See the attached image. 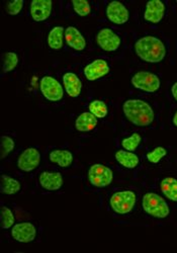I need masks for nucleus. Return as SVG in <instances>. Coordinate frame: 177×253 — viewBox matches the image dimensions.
I'll return each mask as SVG.
<instances>
[{"label": "nucleus", "instance_id": "obj_15", "mask_svg": "<svg viewBox=\"0 0 177 253\" xmlns=\"http://www.w3.org/2000/svg\"><path fill=\"white\" fill-rule=\"evenodd\" d=\"M41 186L46 191L55 192L63 185V176L57 171H43L39 176Z\"/></svg>", "mask_w": 177, "mask_h": 253}, {"label": "nucleus", "instance_id": "obj_3", "mask_svg": "<svg viewBox=\"0 0 177 253\" xmlns=\"http://www.w3.org/2000/svg\"><path fill=\"white\" fill-rule=\"evenodd\" d=\"M142 208L145 213L157 219H164L170 214V208L166 201L154 193H147L144 195L142 199Z\"/></svg>", "mask_w": 177, "mask_h": 253}, {"label": "nucleus", "instance_id": "obj_30", "mask_svg": "<svg viewBox=\"0 0 177 253\" xmlns=\"http://www.w3.org/2000/svg\"><path fill=\"white\" fill-rule=\"evenodd\" d=\"M166 154H167V151H166L164 147L158 146V147H156V148L153 149L152 151H150L147 154V160L150 163L157 164L166 156Z\"/></svg>", "mask_w": 177, "mask_h": 253}, {"label": "nucleus", "instance_id": "obj_24", "mask_svg": "<svg viewBox=\"0 0 177 253\" xmlns=\"http://www.w3.org/2000/svg\"><path fill=\"white\" fill-rule=\"evenodd\" d=\"M89 112L97 119H103L107 116V105L102 100L95 99L89 103Z\"/></svg>", "mask_w": 177, "mask_h": 253}, {"label": "nucleus", "instance_id": "obj_4", "mask_svg": "<svg viewBox=\"0 0 177 253\" xmlns=\"http://www.w3.org/2000/svg\"><path fill=\"white\" fill-rule=\"evenodd\" d=\"M137 203V196L132 191L115 193L109 199V206L115 213L126 215L131 213Z\"/></svg>", "mask_w": 177, "mask_h": 253}, {"label": "nucleus", "instance_id": "obj_9", "mask_svg": "<svg viewBox=\"0 0 177 253\" xmlns=\"http://www.w3.org/2000/svg\"><path fill=\"white\" fill-rule=\"evenodd\" d=\"M41 153L37 148H28L17 159V167L21 171L31 172L40 165Z\"/></svg>", "mask_w": 177, "mask_h": 253}, {"label": "nucleus", "instance_id": "obj_29", "mask_svg": "<svg viewBox=\"0 0 177 253\" xmlns=\"http://www.w3.org/2000/svg\"><path fill=\"white\" fill-rule=\"evenodd\" d=\"M72 5L75 12L80 16H87L91 12L89 2L85 1V0H72Z\"/></svg>", "mask_w": 177, "mask_h": 253}, {"label": "nucleus", "instance_id": "obj_8", "mask_svg": "<svg viewBox=\"0 0 177 253\" xmlns=\"http://www.w3.org/2000/svg\"><path fill=\"white\" fill-rule=\"evenodd\" d=\"M97 45L105 52H116L122 43L118 34L110 29H102L96 36Z\"/></svg>", "mask_w": 177, "mask_h": 253}, {"label": "nucleus", "instance_id": "obj_33", "mask_svg": "<svg viewBox=\"0 0 177 253\" xmlns=\"http://www.w3.org/2000/svg\"><path fill=\"white\" fill-rule=\"evenodd\" d=\"M172 122H173V125H174L175 126H177V112L175 113V115H174V117H173Z\"/></svg>", "mask_w": 177, "mask_h": 253}, {"label": "nucleus", "instance_id": "obj_13", "mask_svg": "<svg viewBox=\"0 0 177 253\" xmlns=\"http://www.w3.org/2000/svg\"><path fill=\"white\" fill-rule=\"evenodd\" d=\"M53 2L51 0H33L30 6V12L35 22H44L52 12Z\"/></svg>", "mask_w": 177, "mask_h": 253}, {"label": "nucleus", "instance_id": "obj_22", "mask_svg": "<svg viewBox=\"0 0 177 253\" xmlns=\"http://www.w3.org/2000/svg\"><path fill=\"white\" fill-rule=\"evenodd\" d=\"M160 188L163 195L172 202H177V179L174 177H165L161 183Z\"/></svg>", "mask_w": 177, "mask_h": 253}, {"label": "nucleus", "instance_id": "obj_2", "mask_svg": "<svg viewBox=\"0 0 177 253\" xmlns=\"http://www.w3.org/2000/svg\"><path fill=\"white\" fill-rule=\"evenodd\" d=\"M137 56L148 63H159L166 56V47L163 42L153 36L139 39L135 44Z\"/></svg>", "mask_w": 177, "mask_h": 253}, {"label": "nucleus", "instance_id": "obj_1", "mask_svg": "<svg viewBox=\"0 0 177 253\" xmlns=\"http://www.w3.org/2000/svg\"><path fill=\"white\" fill-rule=\"evenodd\" d=\"M125 117L133 125L147 126L154 121L155 114L151 105L142 99H128L123 105Z\"/></svg>", "mask_w": 177, "mask_h": 253}, {"label": "nucleus", "instance_id": "obj_27", "mask_svg": "<svg viewBox=\"0 0 177 253\" xmlns=\"http://www.w3.org/2000/svg\"><path fill=\"white\" fill-rule=\"evenodd\" d=\"M14 141L9 136H1L0 138V157L4 159L14 149Z\"/></svg>", "mask_w": 177, "mask_h": 253}, {"label": "nucleus", "instance_id": "obj_12", "mask_svg": "<svg viewBox=\"0 0 177 253\" xmlns=\"http://www.w3.org/2000/svg\"><path fill=\"white\" fill-rule=\"evenodd\" d=\"M109 65L107 64V62L105 60L96 59L89 63V64L84 68L83 72L87 80L95 81L107 75L109 73Z\"/></svg>", "mask_w": 177, "mask_h": 253}, {"label": "nucleus", "instance_id": "obj_17", "mask_svg": "<svg viewBox=\"0 0 177 253\" xmlns=\"http://www.w3.org/2000/svg\"><path fill=\"white\" fill-rule=\"evenodd\" d=\"M63 83L66 92L71 97H78L82 90V82L73 72H66L63 75Z\"/></svg>", "mask_w": 177, "mask_h": 253}, {"label": "nucleus", "instance_id": "obj_31", "mask_svg": "<svg viewBox=\"0 0 177 253\" xmlns=\"http://www.w3.org/2000/svg\"><path fill=\"white\" fill-rule=\"evenodd\" d=\"M24 0H15V1L6 3V12L10 15L18 14L24 7Z\"/></svg>", "mask_w": 177, "mask_h": 253}, {"label": "nucleus", "instance_id": "obj_26", "mask_svg": "<svg viewBox=\"0 0 177 253\" xmlns=\"http://www.w3.org/2000/svg\"><path fill=\"white\" fill-rule=\"evenodd\" d=\"M141 140H142L141 135L138 133H134L132 136L123 139L122 146L125 150L134 152L135 150H137L139 145L141 144Z\"/></svg>", "mask_w": 177, "mask_h": 253}, {"label": "nucleus", "instance_id": "obj_25", "mask_svg": "<svg viewBox=\"0 0 177 253\" xmlns=\"http://www.w3.org/2000/svg\"><path fill=\"white\" fill-rule=\"evenodd\" d=\"M18 64V56L13 52H6L2 57V69L4 73L10 72Z\"/></svg>", "mask_w": 177, "mask_h": 253}, {"label": "nucleus", "instance_id": "obj_16", "mask_svg": "<svg viewBox=\"0 0 177 253\" xmlns=\"http://www.w3.org/2000/svg\"><path fill=\"white\" fill-rule=\"evenodd\" d=\"M65 41L67 45L75 51H83L86 47L85 38L74 27H68L65 30Z\"/></svg>", "mask_w": 177, "mask_h": 253}, {"label": "nucleus", "instance_id": "obj_23", "mask_svg": "<svg viewBox=\"0 0 177 253\" xmlns=\"http://www.w3.org/2000/svg\"><path fill=\"white\" fill-rule=\"evenodd\" d=\"M64 34L65 31L62 27H55L50 31L47 41L51 49L56 51L62 49L64 44Z\"/></svg>", "mask_w": 177, "mask_h": 253}, {"label": "nucleus", "instance_id": "obj_5", "mask_svg": "<svg viewBox=\"0 0 177 253\" xmlns=\"http://www.w3.org/2000/svg\"><path fill=\"white\" fill-rule=\"evenodd\" d=\"M133 86L142 91L153 93L156 92L161 85L160 78L152 72L139 71L132 77Z\"/></svg>", "mask_w": 177, "mask_h": 253}, {"label": "nucleus", "instance_id": "obj_32", "mask_svg": "<svg viewBox=\"0 0 177 253\" xmlns=\"http://www.w3.org/2000/svg\"><path fill=\"white\" fill-rule=\"evenodd\" d=\"M171 93H172V96L173 98L177 101V82H175L172 87H171Z\"/></svg>", "mask_w": 177, "mask_h": 253}, {"label": "nucleus", "instance_id": "obj_14", "mask_svg": "<svg viewBox=\"0 0 177 253\" xmlns=\"http://www.w3.org/2000/svg\"><path fill=\"white\" fill-rule=\"evenodd\" d=\"M165 4L159 0H151L147 2L144 12V18L151 24H158L164 18Z\"/></svg>", "mask_w": 177, "mask_h": 253}, {"label": "nucleus", "instance_id": "obj_18", "mask_svg": "<svg viewBox=\"0 0 177 253\" xmlns=\"http://www.w3.org/2000/svg\"><path fill=\"white\" fill-rule=\"evenodd\" d=\"M97 126V118L90 112H84L75 121V128L79 132H90Z\"/></svg>", "mask_w": 177, "mask_h": 253}, {"label": "nucleus", "instance_id": "obj_20", "mask_svg": "<svg viewBox=\"0 0 177 253\" xmlns=\"http://www.w3.org/2000/svg\"><path fill=\"white\" fill-rule=\"evenodd\" d=\"M50 161L60 167H69L73 163V154L68 150H54L49 155Z\"/></svg>", "mask_w": 177, "mask_h": 253}, {"label": "nucleus", "instance_id": "obj_11", "mask_svg": "<svg viewBox=\"0 0 177 253\" xmlns=\"http://www.w3.org/2000/svg\"><path fill=\"white\" fill-rule=\"evenodd\" d=\"M106 16L115 25H124L130 18V12L122 2L112 1L106 6Z\"/></svg>", "mask_w": 177, "mask_h": 253}, {"label": "nucleus", "instance_id": "obj_10", "mask_svg": "<svg viewBox=\"0 0 177 253\" xmlns=\"http://www.w3.org/2000/svg\"><path fill=\"white\" fill-rule=\"evenodd\" d=\"M37 229L34 224L30 222H23L13 225L11 229L12 238L20 243H29L35 240Z\"/></svg>", "mask_w": 177, "mask_h": 253}, {"label": "nucleus", "instance_id": "obj_6", "mask_svg": "<svg viewBox=\"0 0 177 253\" xmlns=\"http://www.w3.org/2000/svg\"><path fill=\"white\" fill-rule=\"evenodd\" d=\"M88 180L98 188L108 186L114 180V172L103 164H93L88 170Z\"/></svg>", "mask_w": 177, "mask_h": 253}, {"label": "nucleus", "instance_id": "obj_19", "mask_svg": "<svg viewBox=\"0 0 177 253\" xmlns=\"http://www.w3.org/2000/svg\"><path fill=\"white\" fill-rule=\"evenodd\" d=\"M115 157H116V160L122 166L129 168V169H134V168H136L140 163V159L135 153L127 151V150H119L116 153Z\"/></svg>", "mask_w": 177, "mask_h": 253}, {"label": "nucleus", "instance_id": "obj_7", "mask_svg": "<svg viewBox=\"0 0 177 253\" xmlns=\"http://www.w3.org/2000/svg\"><path fill=\"white\" fill-rule=\"evenodd\" d=\"M42 94L50 101H59L64 96L62 84L52 76H44L40 82Z\"/></svg>", "mask_w": 177, "mask_h": 253}, {"label": "nucleus", "instance_id": "obj_21", "mask_svg": "<svg viewBox=\"0 0 177 253\" xmlns=\"http://www.w3.org/2000/svg\"><path fill=\"white\" fill-rule=\"evenodd\" d=\"M20 189V183L17 179L2 174L1 178H0V192L4 195H15L19 192Z\"/></svg>", "mask_w": 177, "mask_h": 253}, {"label": "nucleus", "instance_id": "obj_28", "mask_svg": "<svg viewBox=\"0 0 177 253\" xmlns=\"http://www.w3.org/2000/svg\"><path fill=\"white\" fill-rule=\"evenodd\" d=\"M0 216H1V228L2 229L6 230V229L13 227L15 218H14L12 211L9 208L2 206L1 211H0Z\"/></svg>", "mask_w": 177, "mask_h": 253}]
</instances>
